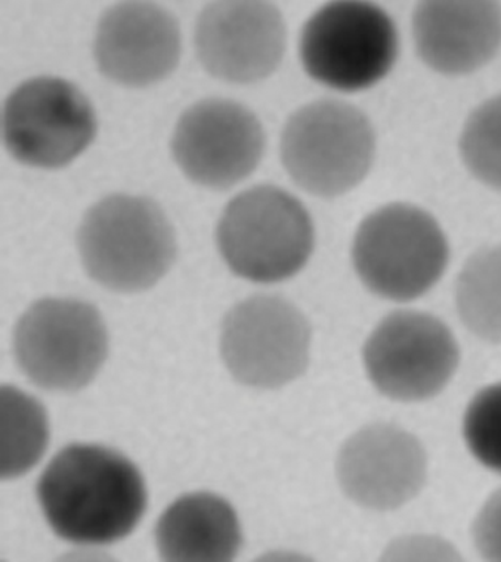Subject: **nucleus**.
Here are the masks:
<instances>
[{
  "label": "nucleus",
  "instance_id": "1",
  "mask_svg": "<svg viewBox=\"0 0 501 562\" xmlns=\"http://www.w3.org/2000/svg\"><path fill=\"white\" fill-rule=\"evenodd\" d=\"M37 497L55 535L84 547L126 538L147 509L138 468L96 445L63 449L38 480Z\"/></svg>",
  "mask_w": 501,
  "mask_h": 562
},
{
  "label": "nucleus",
  "instance_id": "2",
  "mask_svg": "<svg viewBox=\"0 0 501 562\" xmlns=\"http://www.w3.org/2000/svg\"><path fill=\"white\" fill-rule=\"evenodd\" d=\"M85 269L93 281L119 293L149 289L177 256L169 218L143 196L111 195L93 205L77 235Z\"/></svg>",
  "mask_w": 501,
  "mask_h": 562
},
{
  "label": "nucleus",
  "instance_id": "3",
  "mask_svg": "<svg viewBox=\"0 0 501 562\" xmlns=\"http://www.w3.org/2000/svg\"><path fill=\"white\" fill-rule=\"evenodd\" d=\"M218 247L235 274L260 284L285 281L308 263L314 225L305 205L260 184L235 196L218 223Z\"/></svg>",
  "mask_w": 501,
  "mask_h": 562
},
{
  "label": "nucleus",
  "instance_id": "4",
  "mask_svg": "<svg viewBox=\"0 0 501 562\" xmlns=\"http://www.w3.org/2000/svg\"><path fill=\"white\" fill-rule=\"evenodd\" d=\"M448 257L438 222L409 203L387 204L368 214L354 238L358 278L372 294L392 302L426 294L443 277Z\"/></svg>",
  "mask_w": 501,
  "mask_h": 562
},
{
  "label": "nucleus",
  "instance_id": "5",
  "mask_svg": "<svg viewBox=\"0 0 501 562\" xmlns=\"http://www.w3.org/2000/svg\"><path fill=\"white\" fill-rule=\"evenodd\" d=\"M375 158V128L348 102H311L291 114L282 131V166L298 187L321 199H336L357 188Z\"/></svg>",
  "mask_w": 501,
  "mask_h": 562
},
{
  "label": "nucleus",
  "instance_id": "6",
  "mask_svg": "<svg viewBox=\"0 0 501 562\" xmlns=\"http://www.w3.org/2000/svg\"><path fill=\"white\" fill-rule=\"evenodd\" d=\"M400 53L396 24L368 2L327 3L303 25L299 55L307 75L341 92H359L380 83Z\"/></svg>",
  "mask_w": 501,
  "mask_h": 562
},
{
  "label": "nucleus",
  "instance_id": "7",
  "mask_svg": "<svg viewBox=\"0 0 501 562\" xmlns=\"http://www.w3.org/2000/svg\"><path fill=\"white\" fill-rule=\"evenodd\" d=\"M109 351L104 321L92 304L45 299L21 316L15 331L20 368L38 387L76 392L91 383Z\"/></svg>",
  "mask_w": 501,
  "mask_h": 562
},
{
  "label": "nucleus",
  "instance_id": "8",
  "mask_svg": "<svg viewBox=\"0 0 501 562\" xmlns=\"http://www.w3.org/2000/svg\"><path fill=\"white\" fill-rule=\"evenodd\" d=\"M91 102L70 81L36 77L8 97L2 111L3 144L32 167L58 169L75 160L97 135Z\"/></svg>",
  "mask_w": 501,
  "mask_h": 562
},
{
  "label": "nucleus",
  "instance_id": "9",
  "mask_svg": "<svg viewBox=\"0 0 501 562\" xmlns=\"http://www.w3.org/2000/svg\"><path fill=\"white\" fill-rule=\"evenodd\" d=\"M311 326L289 300L255 295L225 316L222 359L231 375L255 389H278L301 376L310 362Z\"/></svg>",
  "mask_w": 501,
  "mask_h": 562
},
{
  "label": "nucleus",
  "instance_id": "10",
  "mask_svg": "<svg viewBox=\"0 0 501 562\" xmlns=\"http://www.w3.org/2000/svg\"><path fill=\"white\" fill-rule=\"evenodd\" d=\"M368 379L398 402L436 396L456 372L460 351L448 326L430 313L398 311L385 317L363 351Z\"/></svg>",
  "mask_w": 501,
  "mask_h": 562
},
{
  "label": "nucleus",
  "instance_id": "11",
  "mask_svg": "<svg viewBox=\"0 0 501 562\" xmlns=\"http://www.w3.org/2000/svg\"><path fill=\"white\" fill-rule=\"evenodd\" d=\"M265 132L238 102L212 98L181 115L172 137L175 161L192 182L229 190L254 173L263 160Z\"/></svg>",
  "mask_w": 501,
  "mask_h": 562
},
{
  "label": "nucleus",
  "instance_id": "12",
  "mask_svg": "<svg viewBox=\"0 0 501 562\" xmlns=\"http://www.w3.org/2000/svg\"><path fill=\"white\" fill-rule=\"evenodd\" d=\"M196 49L209 75L230 83H255L280 67L285 20L269 2H213L197 20Z\"/></svg>",
  "mask_w": 501,
  "mask_h": 562
},
{
  "label": "nucleus",
  "instance_id": "13",
  "mask_svg": "<svg viewBox=\"0 0 501 562\" xmlns=\"http://www.w3.org/2000/svg\"><path fill=\"white\" fill-rule=\"evenodd\" d=\"M426 453L413 435L375 424L350 437L337 458V479L346 496L363 508H400L422 491Z\"/></svg>",
  "mask_w": 501,
  "mask_h": 562
},
{
  "label": "nucleus",
  "instance_id": "14",
  "mask_svg": "<svg viewBox=\"0 0 501 562\" xmlns=\"http://www.w3.org/2000/svg\"><path fill=\"white\" fill-rule=\"evenodd\" d=\"M93 57L107 79L144 88L166 79L181 57L178 21L156 3L124 2L98 24Z\"/></svg>",
  "mask_w": 501,
  "mask_h": 562
},
{
  "label": "nucleus",
  "instance_id": "15",
  "mask_svg": "<svg viewBox=\"0 0 501 562\" xmlns=\"http://www.w3.org/2000/svg\"><path fill=\"white\" fill-rule=\"evenodd\" d=\"M419 57L445 76L469 75L487 66L501 48V7L497 2H422L413 15Z\"/></svg>",
  "mask_w": 501,
  "mask_h": 562
},
{
  "label": "nucleus",
  "instance_id": "16",
  "mask_svg": "<svg viewBox=\"0 0 501 562\" xmlns=\"http://www.w3.org/2000/svg\"><path fill=\"white\" fill-rule=\"evenodd\" d=\"M163 560L222 562L242 548V527L233 506L212 493L179 497L162 515L156 530Z\"/></svg>",
  "mask_w": 501,
  "mask_h": 562
},
{
  "label": "nucleus",
  "instance_id": "17",
  "mask_svg": "<svg viewBox=\"0 0 501 562\" xmlns=\"http://www.w3.org/2000/svg\"><path fill=\"white\" fill-rule=\"evenodd\" d=\"M458 316L481 340L501 342V246L475 252L458 274Z\"/></svg>",
  "mask_w": 501,
  "mask_h": 562
},
{
  "label": "nucleus",
  "instance_id": "18",
  "mask_svg": "<svg viewBox=\"0 0 501 562\" xmlns=\"http://www.w3.org/2000/svg\"><path fill=\"white\" fill-rule=\"evenodd\" d=\"M49 439L44 407L27 394L2 389V477L27 473L44 454Z\"/></svg>",
  "mask_w": 501,
  "mask_h": 562
},
{
  "label": "nucleus",
  "instance_id": "19",
  "mask_svg": "<svg viewBox=\"0 0 501 562\" xmlns=\"http://www.w3.org/2000/svg\"><path fill=\"white\" fill-rule=\"evenodd\" d=\"M460 156L475 179L501 191V95L483 102L466 120Z\"/></svg>",
  "mask_w": 501,
  "mask_h": 562
},
{
  "label": "nucleus",
  "instance_id": "20",
  "mask_svg": "<svg viewBox=\"0 0 501 562\" xmlns=\"http://www.w3.org/2000/svg\"><path fill=\"white\" fill-rule=\"evenodd\" d=\"M464 436L474 458L501 474V383L472 398L465 414Z\"/></svg>",
  "mask_w": 501,
  "mask_h": 562
},
{
  "label": "nucleus",
  "instance_id": "21",
  "mask_svg": "<svg viewBox=\"0 0 501 562\" xmlns=\"http://www.w3.org/2000/svg\"><path fill=\"white\" fill-rule=\"evenodd\" d=\"M479 553L490 561H501V488L487 501L474 526Z\"/></svg>",
  "mask_w": 501,
  "mask_h": 562
}]
</instances>
